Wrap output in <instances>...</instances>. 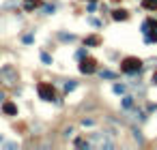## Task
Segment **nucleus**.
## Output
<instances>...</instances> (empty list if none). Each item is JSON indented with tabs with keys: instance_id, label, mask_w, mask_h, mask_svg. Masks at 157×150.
I'll use <instances>...</instances> for the list:
<instances>
[{
	"instance_id": "1",
	"label": "nucleus",
	"mask_w": 157,
	"mask_h": 150,
	"mask_svg": "<svg viewBox=\"0 0 157 150\" xmlns=\"http://www.w3.org/2000/svg\"><path fill=\"white\" fill-rule=\"evenodd\" d=\"M88 142H90V146H95L99 150H112L114 148V142L108 137V133H93Z\"/></svg>"
},
{
	"instance_id": "2",
	"label": "nucleus",
	"mask_w": 157,
	"mask_h": 150,
	"mask_svg": "<svg viewBox=\"0 0 157 150\" xmlns=\"http://www.w3.org/2000/svg\"><path fill=\"white\" fill-rule=\"evenodd\" d=\"M0 82L7 84V86H13L17 82V69L11 67V64L2 67V69H0Z\"/></svg>"
},
{
	"instance_id": "3",
	"label": "nucleus",
	"mask_w": 157,
	"mask_h": 150,
	"mask_svg": "<svg viewBox=\"0 0 157 150\" xmlns=\"http://www.w3.org/2000/svg\"><path fill=\"white\" fill-rule=\"evenodd\" d=\"M121 69H123L125 73H138V71L142 69V60H140V58L129 56V58L123 60V67H121Z\"/></svg>"
},
{
	"instance_id": "4",
	"label": "nucleus",
	"mask_w": 157,
	"mask_h": 150,
	"mask_svg": "<svg viewBox=\"0 0 157 150\" xmlns=\"http://www.w3.org/2000/svg\"><path fill=\"white\" fill-rule=\"evenodd\" d=\"M37 92H39V96L43 101H54V86L52 84H39Z\"/></svg>"
},
{
	"instance_id": "5",
	"label": "nucleus",
	"mask_w": 157,
	"mask_h": 150,
	"mask_svg": "<svg viewBox=\"0 0 157 150\" xmlns=\"http://www.w3.org/2000/svg\"><path fill=\"white\" fill-rule=\"evenodd\" d=\"M95 69H97V62H95L93 58H86V60H82V64H80V71H82V73H93Z\"/></svg>"
},
{
	"instance_id": "6",
	"label": "nucleus",
	"mask_w": 157,
	"mask_h": 150,
	"mask_svg": "<svg viewBox=\"0 0 157 150\" xmlns=\"http://www.w3.org/2000/svg\"><path fill=\"white\" fill-rule=\"evenodd\" d=\"M2 109H4V114H9V116H15V114H17V105H13V103H4Z\"/></svg>"
},
{
	"instance_id": "7",
	"label": "nucleus",
	"mask_w": 157,
	"mask_h": 150,
	"mask_svg": "<svg viewBox=\"0 0 157 150\" xmlns=\"http://www.w3.org/2000/svg\"><path fill=\"white\" fill-rule=\"evenodd\" d=\"M41 4V0H24V9L26 11H32V9H37Z\"/></svg>"
},
{
	"instance_id": "8",
	"label": "nucleus",
	"mask_w": 157,
	"mask_h": 150,
	"mask_svg": "<svg viewBox=\"0 0 157 150\" xmlns=\"http://www.w3.org/2000/svg\"><path fill=\"white\" fill-rule=\"evenodd\" d=\"M112 17H114V20H127V11L118 9V11H114V13H112Z\"/></svg>"
},
{
	"instance_id": "9",
	"label": "nucleus",
	"mask_w": 157,
	"mask_h": 150,
	"mask_svg": "<svg viewBox=\"0 0 157 150\" xmlns=\"http://www.w3.org/2000/svg\"><path fill=\"white\" fill-rule=\"evenodd\" d=\"M144 9H157V0H144Z\"/></svg>"
},
{
	"instance_id": "10",
	"label": "nucleus",
	"mask_w": 157,
	"mask_h": 150,
	"mask_svg": "<svg viewBox=\"0 0 157 150\" xmlns=\"http://www.w3.org/2000/svg\"><path fill=\"white\" fill-rule=\"evenodd\" d=\"M76 82H67V84H65V92H71V90H76Z\"/></svg>"
},
{
	"instance_id": "11",
	"label": "nucleus",
	"mask_w": 157,
	"mask_h": 150,
	"mask_svg": "<svg viewBox=\"0 0 157 150\" xmlns=\"http://www.w3.org/2000/svg\"><path fill=\"white\" fill-rule=\"evenodd\" d=\"M101 77H106V79H114V73H112V71H101Z\"/></svg>"
},
{
	"instance_id": "12",
	"label": "nucleus",
	"mask_w": 157,
	"mask_h": 150,
	"mask_svg": "<svg viewBox=\"0 0 157 150\" xmlns=\"http://www.w3.org/2000/svg\"><path fill=\"white\" fill-rule=\"evenodd\" d=\"M86 43H88V45H97L99 39H97V37H88V39H86Z\"/></svg>"
},
{
	"instance_id": "13",
	"label": "nucleus",
	"mask_w": 157,
	"mask_h": 150,
	"mask_svg": "<svg viewBox=\"0 0 157 150\" xmlns=\"http://www.w3.org/2000/svg\"><path fill=\"white\" fill-rule=\"evenodd\" d=\"M114 92H116V94H121V92H125V86H118V84H116V86H114Z\"/></svg>"
},
{
	"instance_id": "14",
	"label": "nucleus",
	"mask_w": 157,
	"mask_h": 150,
	"mask_svg": "<svg viewBox=\"0 0 157 150\" xmlns=\"http://www.w3.org/2000/svg\"><path fill=\"white\" fill-rule=\"evenodd\" d=\"M125 107H131V96H125V101H123Z\"/></svg>"
},
{
	"instance_id": "15",
	"label": "nucleus",
	"mask_w": 157,
	"mask_h": 150,
	"mask_svg": "<svg viewBox=\"0 0 157 150\" xmlns=\"http://www.w3.org/2000/svg\"><path fill=\"white\" fill-rule=\"evenodd\" d=\"M41 60H43V62H52V58L48 54H41Z\"/></svg>"
},
{
	"instance_id": "16",
	"label": "nucleus",
	"mask_w": 157,
	"mask_h": 150,
	"mask_svg": "<svg viewBox=\"0 0 157 150\" xmlns=\"http://www.w3.org/2000/svg\"><path fill=\"white\" fill-rule=\"evenodd\" d=\"M82 125H84V127H90V125H93V120H90V118L86 120V118H84V120H82Z\"/></svg>"
},
{
	"instance_id": "17",
	"label": "nucleus",
	"mask_w": 157,
	"mask_h": 150,
	"mask_svg": "<svg viewBox=\"0 0 157 150\" xmlns=\"http://www.w3.org/2000/svg\"><path fill=\"white\" fill-rule=\"evenodd\" d=\"M7 148H9V150H13V148H17V144H15V142H9V144H7Z\"/></svg>"
},
{
	"instance_id": "18",
	"label": "nucleus",
	"mask_w": 157,
	"mask_h": 150,
	"mask_svg": "<svg viewBox=\"0 0 157 150\" xmlns=\"http://www.w3.org/2000/svg\"><path fill=\"white\" fill-rule=\"evenodd\" d=\"M0 142H2V139H0Z\"/></svg>"
}]
</instances>
